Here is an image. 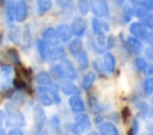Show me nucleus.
<instances>
[{"mask_svg":"<svg viewBox=\"0 0 153 135\" xmlns=\"http://www.w3.org/2000/svg\"><path fill=\"white\" fill-rule=\"evenodd\" d=\"M151 135H153V133H152V134H151Z\"/></svg>","mask_w":153,"mask_h":135,"instance_id":"51","label":"nucleus"},{"mask_svg":"<svg viewBox=\"0 0 153 135\" xmlns=\"http://www.w3.org/2000/svg\"><path fill=\"white\" fill-rule=\"evenodd\" d=\"M12 99H13V103H12V104H14L16 106H17V105H20V104L23 103V97H22V94H20L19 92L14 93L13 97H12Z\"/></svg>","mask_w":153,"mask_h":135,"instance_id":"35","label":"nucleus"},{"mask_svg":"<svg viewBox=\"0 0 153 135\" xmlns=\"http://www.w3.org/2000/svg\"><path fill=\"white\" fill-rule=\"evenodd\" d=\"M76 60H78V65H79V68L80 69H85L87 68L88 66V60H87V54L85 51H80L78 55H76Z\"/></svg>","mask_w":153,"mask_h":135,"instance_id":"23","label":"nucleus"},{"mask_svg":"<svg viewBox=\"0 0 153 135\" xmlns=\"http://www.w3.org/2000/svg\"><path fill=\"white\" fill-rule=\"evenodd\" d=\"M92 26H93V31H94V33H100V32H104V30L106 31V30H109V26H108V24H103V23H100L98 19H93L92 20Z\"/></svg>","mask_w":153,"mask_h":135,"instance_id":"24","label":"nucleus"},{"mask_svg":"<svg viewBox=\"0 0 153 135\" xmlns=\"http://www.w3.org/2000/svg\"><path fill=\"white\" fill-rule=\"evenodd\" d=\"M146 70H147V73H148V74H151V75H153V65H152V66H151L149 68H147Z\"/></svg>","mask_w":153,"mask_h":135,"instance_id":"46","label":"nucleus"},{"mask_svg":"<svg viewBox=\"0 0 153 135\" xmlns=\"http://www.w3.org/2000/svg\"><path fill=\"white\" fill-rule=\"evenodd\" d=\"M37 6H38L39 14H43L47 11L50 10V7H51V0H37Z\"/></svg>","mask_w":153,"mask_h":135,"instance_id":"25","label":"nucleus"},{"mask_svg":"<svg viewBox=\"0 0 153 135\" xmlns=\"http://www.w3.org/2000/svg\"><path fill=\"white\" fill-rule=\"evenodd\" d=\"M7 55H8V59H10L12 62H14V63H18V62H19V56H18L17 50H14V49H10L8 53H7Z\"/></svg>","mask_w":153,"mask_h":135,"instance_id":"33","label":"nucleus"},{"mask_svg":"<svg viewBox=\"0 0 153 135\" xmlns=\"http://www.w3.org/2000/svg\"><path fill=\"white\" fill-rule=\"evenodd\" d=\"M6 16H7V20H8V22L14 20V4H13V2H10V4L7 5Z\"/></svg>","mask_w":153,"mask_h":135,"instance_id":"32","label":"nucleus"},{"mask_svg":"<svg viewBox=\"0 0 153 135\" xmlns=\"http://www.w3.org/2000/svg\"><path fill=\"white\" fill-rule=\"evenodd\" d=\"M152 103H153V99H152Z\"/></svg>","mask_w":153,"mask_h":135,"instance_id":"50","label":"nucleus"},{"mask_svg":"<svg viewBox=\"0 0 153 135\" xmlns=\"http://www.w3.org/2000/svg\"><path fill=\"white\" fill-rule=\"evenodd\" d=\"M78 8H79V12L82 16L87 14V12L90 11V2H88V0H79L78 1Z\"/></svg>","mask_w":153,"mask_h":135,"instance_id":"28","label":"nucleus"},{"mask_svg":"<svg viewBox=\"0 0 153 135\" xmlns=\"http://www.w3.org/2000/svg\"><path fill=\"white\" fill-rule=\"evenodd\" d=\"M60 88H61V91H62L65 94H79V93H80L79 88H78L73 82H71V81H68V80L62 81V82L60 84Z\"/></svg>","mask_w":153,"mask_h":135,"instance_id":"15","label":"nucleus"},{"mask_svg":"<svg viewBox=\"0 0 153 135\" xmlns=\"http://www.w3.org/2000/svg\"><path fill=\"white\" fill-rule=\"evenodd\" d=\"M50 74H51L55 79H61V78H63V72H62V68H61L60 65L51 66V68H50Z\"/></svg>","mask_w":153,"mask_h":135,"instance_id":"29","label":"nucleus"},{"mask_svg":"<svg viewBox=\"0 0 153 135\" xmlns=\"http://www.w3.org/2000/svg\"><path fill=\"white\" fill-rule=\"evenodd\" d=\"M122 112H123V117H124V119H127V117L130 115V113H129V109H128V108H124Z\"/></svg>","mask_w":153,"mask_h":135,"instance_id":"43","label":"nucleus"},{"mask_svg":"<svg viewBox=\"0 0 153 135\" xmlns=\"http://www.w3.org/2000/svg\"><path fill=\"white\" fill-rule=\"evenodd\" d=\"M23 39H24V44L27 47L29 43H30V32H29V29L27 27L25 29V31L23 33Z\"/></svg>","mask_w":153,"mask_h":135,"instance_id":"37","label":"nucleus"},{"mask_svg":"<svg viewBox=\"0 0 153 135\" xmlns=\"http://www.w3.org/2000/svg\"><path fill=\"white\" fill-rule=\"evenodd\" d=\"M0 135H6V134H5V130H4V129H0Z\"/></svg>","mask_w":153,"mask_h":135,"instance_id":"48","label":"nucleus"},{"mask_svg":"<svg viewBox=\"0 0 153 135\" xmlns=\"http://www.w3.org/2000/svg\"><path fill=\"white\" fill-rule=\"evenodd\" d=\"M4 119H5V112L0 110V125L2 124V122H4Z\"/></svg>","mask_w":153,"mask_h":135,"instance_id":"44","label":"nucleus"},{"mask_svg":"<svg viewBox=\"0 0 153 135\" xmlns=\"http://www.w3.org/2000/svg\"><path fill=\"white\" fill-rule=\"evenodd\" d=\"M8 135H23V131L20 129H18V128H14L8 133Z\"/></svg>","mask_w":153,"mask_h":135,"instance_id":"39","label":"nucleus"},{"mask_svg":"<svg viewBox=\"0 0 153 135\" xmlns=\"http://www.w3.org/2000/svg\"><path fill=\"white\" fill-rule=\"evenodd\" d=\"M88 135H99V134H98V133H96V131H92V133H90Z\"/></svg>","mask_w":153,"mask_h":135,"instance_id":"49","label":"nucleus"},{"mask_svg":"<svg viewBox=\"0 0 153 135\" xmlns=\"http://www.w3.org/2000/svg\"><path fill=\"white\" fill-rule=\"evenodd\" d=\"M68 48H69V51H71L74 56H76V55L82 50V42H81L79 38H75L74 41H72V42L69 43Z\"/></svg>","mask_w":153,"mask_h":135,"instance_id":"20","label":"nucleus"},{"mask_svg":"<svg viewBox=\"0 0 153 135\" xmlns=\"http://www.w3.org/2000/svg\"><path fill=\"white\" fill-rule=\"evenodd\" d=\"M74 124L76 125V128L81 131H86L91 128V121L88 118V116L86 113H82V112H79L76 116H75V119H74Z\"/></svg>","mask_w":153,"mask_h":135,"instance_id":"6","label":"nucleus"},{"mask_svg":"<svg viewBox=\"0 0 153 135\" xmlns=\"http://www.w3.org/2000/svg\"><path fill=\"white\" fill-rule=\"evenodd\" d=\"M146 55H147V57H149V59L153 60V48H148L146 50Z\"/></svg>","mask_w":153,"mask_h":135,"instance_id":"42","label":"nucleus"},{"mask_svg":"<svg viewBox=\"0 0 153 135\" xmlns=\"http://www.w3.org/2000/svg\"><path fill=\"white\" fill-rule=\"evenodd\" d=\"M135 67L140 70V72H145L147 68H148V65L146 62V60L143 57H137L135 60Z\"/></svg>","mask_w":153,"mask_h":135,"instance_id":"31","label":"nucleus"},{"mask_svg":"<svg viewBox=\"0 0 153 135\" xmlns=\"http://www.w3.org/2000/svg\"><path fill=\"white\" fill-rule=\"evenodd\" d=\"M37 49H38V53H39L41 59H43V60L48 59V55H49V48H48V44H47L43 39H39V41L37 42Z\"/></svg>","mask_w":153,"mask_h":135,"instance_id":"21","label":"nucleus"},{"mask_svg":"<svg viewBox=\"0 0 153 135\" xmlns=\"http://www.w3.org/2000/svg\"><path fill=\"white\" fill-rule=\"evenodd\" d=\"M37 93V98L39 100V103L44 106H50L54 103V98H53V93L50 91L49 87L47 86H38L36 90Z\"/></svg>","mask_w":153,"mask_h":135,"instance_id":"2","label":"nucleus"},{"mask_svg":"<svg viewBox=\"0 0 153 135\" xmlns=\"http://www.w3.org/2000/svg\"><path fill=\"white\" fill-rule=\"evenodd\" d=\"M69 106H71L72 111L75 112V113L84 112V110H85V104H84L82 99L78 94H73L69 98Z\"/></svg>","mask_w":153,"mask_h":135,"instance_id":"11","label":"nucleus"},{"mask_svg":"<svg viewBox=\"0 0 153 135\" xmlns=\"http://www.w3.org/2000/svg\"><path fill=\"white\" fill-rule=\"evenodd\" d=\"M130 32L134 35V37L136 38H141V39H146L148 32H147V29L146 26H143L141 23H133L129 27Z\"/></svg>","mask_w":153,"mask_h":135,"instance_id":"10","label":"nucleus"},{"mask_svg":"<svg viewBox=\"0 0 153 135\" xmlns=\"http://www.w3.org/2000/svg\"><path fill=\"white\" fill-rule=\"evenodd\" d=\"M56 32H57L59 38H60L62 42H67V41H69L71 37H72V35H73L71 26L67 25V24H60V25L57 26Z\"/></svg>","mask_w":153,"mask_h":135,"instance_id":"12","label":"nucleus"},{"mask_svg":"<svg viewBox=\"0 0 153 135\" xmlns=\"http://www.w3.org/2000/svg\"><path fill=\"white\" fill-rule=\"evenodd\" d=\"M143 91L146 94L153 93V78H147L143 81Z\"/></svg>","mask_w":153,"mask_h":135,"instance_id":"30","label":"nucleus"},{"mask_svg":"<svg viewBox=\"0 0 153 135\" xmlns=\"http://www.w3.org/2000/svg\"><path fill=\"white\" fill-rule=\"evenodd\" d=\"M106 47L109 49H111L114 47V36H109L108 37V43H106Z\"/></svg>","mask_w":153,"mask_h":135,"instance_id":"40","label":"nucleus"},{"mask_svg":"<svg viewBox=\"0 0 153 135\" xmlns=\"http://www.w3.org/2000/svg\"><path fill=\"white\" fill-rule=\"evenodd\" d=\"M5 111L7 116V124L14 125V127H22L25 124V117L24 115L18 110V108L14 104L7 103L5 105Z\"/></svg>","mask_w":153,"mask_h":135,"instance_id":"1","label":"nucleus"},{"mask_svg":"<svg viewBox=\"0 0 153 135\" xmlns=\"http://www.w3.org/2000/svg\"><path fill=\"white\" fill-rule=\"evenodd\" d=\"M146 39H147L149 43H153V33H151V35L148 33V35H147V37H146Z\"/></svg>","mask_w":153,"mask_h":135,"instance_id":"45","label":"nucleus"},{"mask_svg":"<svg viewBox=\"0 0 153 135\" xmlns=\"http://www.w3.org/2000/svg\"><path fill=\"white\" fill-rule=\"evenodd\" d=\"M115 1H116L118 5H122V4H124V1H126V0H115Z\"/></svg>","mask_w":153,"mask_h":135,"instance_id":"47","label":"nucleus"},{"mask_svg":"<svg viewBox=\"0 0 153 135\" xmlns=\"http://www.w3.org/2000/svg\"><path fill=\"white\" fill-rule=\"evenodd\" d=\"M127 47L134 54H139L141 51V49H142V44L136 37H129L127 39Z\"/></svg>","mask_w":153,"mask_h":135,"instance_id":"16","label":"nucleus"},{"mask_svg":"<svg viewBox=\"0 0 153 135\" xmlns=\"http://www.w3.org/2000/svg\"><path fill=\"white\" fill-rule=\"evenodd\" d=\"M142 19H143L145 25H146L147 27H149V29L153 30V14H148V13H147Z\"/></svg>","mask_w":153,"mask_h":135,"instance_id":"34","label":"nucleus"},{"mask_svg":"<svg viewBox=\"0 0 153 135\" xmlns=\"http://www.w3.org/2000/svg\"><path fill=\"white\" fill-rule=\"evenodd\" d=\"M13 84H14V86H17L18 88H23V87H25V84H24L20 79H14V80H13Z\"/></svg>","mask_w":153,"mask_h":135,"instance_id":"38","label":"nucleus"},{"mask_svg":"<svg viewBox=\"0 0 153 135\" xmlns=\"http://www.w3.org/2000/svg\"><path fill=\"white\" fill-rule=\"evenodd\" d=\"M42 37H43V41L48 44V45H51V47H56L60 42V38L57 36V32L55 29L53 27H48L43 31L42 33Z\"/></svg>","mask_w":153,"mask_h":135,"instance_id":"4","label":"nucleus"},{"mask_svg":"<svg viewBox=\"0 0 153 135\" xmlns=\"http://www.w3.org/2000/svg\"><path fill=\"white\" fill-rule=\"evenodd\" d=\"M36 80H37V82L39 84V86H47V87H49V86L53 85L51 78H50V75H49L47 72H39V73L37 74Z\"/></svg>","mask_w":153,"mask_h":135,"instance_id":"18","label":"nucleus"},{"mask_svg":"<svg viewBox=\"0 0 153 135\" xmlns=\"http://www.w3.org/2000/svg\"><path fill=\"white\" fill-rule=\"evenodd\" d=\"M139 113L142 116V117H145L146 116V112L148 111V108H147V105L145 104V103H141V104H139Z\"/></svg>","mask_w":153,"mask_h":135,"instance_id":"36","label":"nucleus"},{"mask_svg":"<svg viewBox=\"0 0 153 135\" xmlns=\"http://www.w3.org/2000/svg\"><path fill=\"white\" fill-rule=\"evenodd\" d=\"M63 56H65V50H63V48H60V47L54 48L53 50H49V55H48V57L50 60H53V61L62 59Z\"/></svg>","mask_w":153,"mask_h":135,"instance_id":"22","label":"nucleus"},{"mask_svg":"<svg viewBox=\"0 0 153 135\" xmlns=\"http://www.w3.org/2000/svg\"><path fill=\"white\" fill-rule=\"evenodd\" d=\"M98 131L100 135H120L118 129L110 122H104L99 125Z\"/></svg>","mask_w":153,"mask_h":135,"instance_id":"14","label":"nucleus"},{"mask_svg":"<svg viewBox=\"0 0 153 135\" xmlns=\"http://www.w3.org/2000/svg\"><path fill=\"white\" fill-rule=\"evenodd\" d=\"M8 37H10V39H11L13 43L19 44V43H20V32H19V29H18V27H12V29L10 30Z\"/></svg>","mask_w":153,"mask_h":135,"instance_id":"27","label":"nucleus"},{"mask_svg":"<svg viewBox=\"0 0 153 135\" xmlns=\"http://www.w3.org/2000/svg\"><path fill=\"white\" fill-rule=\"evenodd\" d=\"M33 112H35V122H36V127L38 130H41L47 121V117H45V113L43 111V109L39 106V105H35L33 108Z\"/></svg>","mask_w":153,"mask_h":135,"instance_id":"13","label":"nucleus"},{"mask_svg":"<svg viewBox=\"0 0 153 135\" xmlns=\"http://www.w3.org/2000/svg\"><path fill=\"white\" fill-rule=\"evenodd\" d=\"M143 5L147 10H153V0H146Z\"/></svg>","mask_w":153,"mask_h":135,"instance_id":"41","label":"nucleus"},{"mask_svg":"<svg viewBox=\"0 0 153 135\" xmlns=\"http://www.w3.org/2000/svg\"><path fill=\"white\" fill-rule=\"evenodd\" d=\"M11 75H12V68L10 66H4L1 67L0 70V86L2 90H7L12 82L11 80Z\"/></svg>","mask_w":153,"mask_h":135,"instance_id":"5","label":"nucleus"},{"mask_svg":"<svg viewBox=\"0 0 153 135\" xmlns=\"http://www.w3.org/2000/svg\"><path fill=\"white\" fill-rule=\"evenodd\" d=\"M94 80H96V74H94L93 72H88L87 74H85L84 78H82V80H81V86H82V88H84V90H90L91 86L93 85Z\"/></svg>","mask_w":153,"mask_h":135,"instance_id":"19","label":"nucleus"},{"mask_svg":"<svg viewBox=\"0 0 153 135\" xmlns=\"http://www.w3.org/2000/svg\"><path fill=\"white\" fill-rule=\"evenodd\" d=\"M86 26H87L86 20H85L84 18H81V17H78V18H75V19L73 20V24H72V27H71V29H72V32H73L75 36L80 37V36H82V35L85 33Z\"/></svg>","mask_w":153,"mask_h":135,"instance_id":"8","label":"nucleus"},{"mask_svg":"<svg viewBox=\"0 0 153 135\" xmlns=\"http://www.w3.org/2000/svg\"><path fill=\"white\" fill-rule=\"evenodd\" d=\"M115 66H116L115 57L112 56V54L106 53V54L104 55V68H105L109 73H114V72H115Z\"/></svg>","mask_w":153,"mask_h":135,"instance_id":"17","label":"nucleus"},{"mask_svg":"<svg viewBox=\"0 0 153 135\" xmlns=\"http://www.w3.org/2000/svg\"><path fill=\"white\" fill-rule=\"evenodd\" d=\"M60 66H61V68H62L63 76H66V78H68V79H71V80L76 79V70H75V68L73 67V65L71 63L69 60L63 59Z\"/></svg>","mask_w":153,"mask_h":135,"instance_id":"9","label":"nucleus"},{"mask_svg":"<svg viewBox=\"0 0 153 135\" xmlns=\"http://www.w3.org/2000/svg\"><path fill=\"white\" fill-rule=\"evenodd\" d=\"M27 17V5L24 1L14 4V20L22 23Z\"/></svg>","mask_w":153,"mask_h":135,"instance_id":"7","label":"nucleus"},{"mask_svg":"<svg viewBox=\"0 0 153 135\" xmlns=\"http://www.w3.org/2000/svg\"><path fill=\"white\" fill-rule=\"evenodd\" d=\"M96 47H97V51L98 53L103 51V48L105 47V36H104V32L96 33Z\"/></svg>","mask_w":153,"mask_h":135,"instance_id":"26","label":"nucleus"},{"mask_svg":"<svg viewBox=\"0 0 153 135\" xmlns=\"http://www.w3.org/2000/svg\"><path fill=\"white\" fill-rule=\"evenodd\" d=\"M90 7L97 17L109 16V7L105 0H90Z\"/></svg>","mask_w":153,"mask_h":135,"instance_id":"3","label":"nucleus"}]
</instances>
